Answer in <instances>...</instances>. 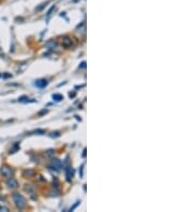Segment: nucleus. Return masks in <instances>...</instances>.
<instances>
[{
  "label": "nucleus",
  "instance_id": "f03ea898",
  "mask_svg": "<svg viewBox=\"0 0 193 212\" xmlns=\"http://www.w3.org/2000/svg\"><path fill=\"white\" fill-rule=\"evenodd\" d=\"M1 174H2L3 177L10 178L11 176L13 175V170H12L10 167H2V168H1Z\"/></svg>",
  "mask_w": 193,
  "mask_h": 212
},
{
  "label": "nucleus",
  "instance_id": "7ed1b4c3",
  "mask_svg": "<svg viewBox=\"0 0 193 212\" xmlns=\"http://www.w3.org/2000/svg\"><path fill=\"white\" fill-rule=\"evenodd\" d=\"M7 184L9 188H11V189H15V188H17V186H18L17 181L14 179V178H12V177H11V179H9L7 181Z\"/></svg>",
  "mask_w": 193,
  "mask_h": 212
},
{
  "label": "nucleus",
  "instance_id": "0eeeda50",
  "mask_svg": "<svg viewBox=\"0 0 193 212\" xmlns=\"http://www.w3.org/2000/svg\"><path fill=\"white\" fill-rule=\"evenodd\" d=\"M67 176H68V180H70L71 178H72V169H71V168L68 169V174H67Z\"/></svg>",
  "mask_w": 193,
  "mask_h": 212
},
{
  "label": "nucleus",
  "instance_id": "20e7f679",
  "mask_svg": "<svg viewBox=\"0 0 193 212\" xmlns=\"http://www.w3.org/2000/svg\"><path fill=\"white\" fill-rule=\"evenodd\" d=\"M46 85H47V82L45 80H39L36 82V86L39 87V88H44Z\"/></svg>",
  "mask_w": 193,
  "mask_h": 212
},
{
  "label": "nucleus",
  "instance_id": "423d86ee",
  "mask_svg": "<svg viewBox=\"0 0 193 212\" xmlns=\"http://www.w3.org/2000/svg\"><path fill=\"white\" fill-rule=\"evenodd\" d=\"M53 99L55 101H61V100H63V96L60 94H55V96H53Z\"/></svg>",
  "mask_w": 193,
  "mask_h": 212
},
{
  "label": "nucleus",
  "instance_id": "f257e3e1",
  "mask_svg": "<svg viewBox=\"0 0 193 212\" xmlns=\"http://www.w3.org/2000/svg\"><path fill=\"white\" fill-rule=\"evenodd\" d=\"M12 197H13V200H14V202H15V206H16L17 208L18 209L25 208V206H26V200H25V198H24L20 194H18V193H14L13 195H12Z\"/></svg>",
  "mask_w": 193,
  "mask_h": 212
},
{
  "label": "nucleus",
  "instance_id": "39448f33",
  "mask_svg": "<svg viewBox=\"0 0 193 212\" xmlns=\"http://www.w3.org/2000/svg\"><path fill=\"white\" fill-rule=\"evenodd\" d=\"M53 165H54V167H57V169H59L60 167H61V162H60L59 160H54L53 161Z\"/></svg>",
  "mask_w": 193,
  "mask_h": 212
}]
</instances>
